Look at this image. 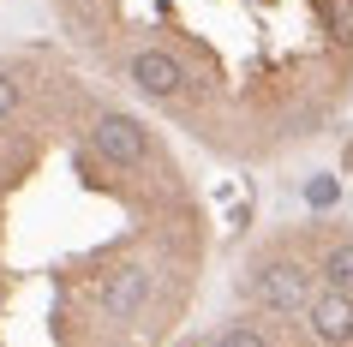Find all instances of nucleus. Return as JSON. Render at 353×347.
I'll return each instance as SVG.
<instances>
[{"label": "nucleus", "instance_id": "nucleus-7", "mask_svg": "<svg viewBox=\"0 0 353 347\" xmlns=\"http://www.w3.org/2000/svg\"><path fill=\"white\" fill-rule=\"evenodd\" d=\"M216 347H270L258 335V329H245V324H234V329H222V335H216Z\"/></svg>", "mask_w": 353, "mask_h": 347}, {"label": "nucleus", "instance_id": "nucleus-5", "mask_svg": "<svg viewBox=\"0 0 353 347\" xmlns=\"http://www.w3.org/2000/svg\"><path fill=\"white\" fill-rule=\"evenodd\" d=\"M102 317H132V311L150 299V264H120V270L102 281Z\"/></svg>", "mask_w": 353, "mask_h": 347}, {"label": "nucleus", "instance_id": "nucleus-2", "mask_svg": "<svg viewBox=\"0 0 353 347\" xmlns=\"http://www.w3.org/2000/svg\"><path fill=\"white\" fill-rule=\"evenodd\" d=\"M90 144H96V156L114 162V168H144L150 162V132L138 126L132 114H102L96 132H90Z\"/></svg>", "mask_w": 353, "mask_h": 347}, {"label": "nucleus", "instance_id": "nucleus-1", "mask_svg": "<svg viewBox=\"0 0 353 347\" xmlns=\"http://www.w3.org/2000/svg\"><path fill=\"white\" fill-rule=\"evenodd\" d=\"M245 293H252V306L294 317V311H305V299H312V281H305L299 264H263V270L252 275V288H245Z\"/></svg>", "mask_w": 353, "mask_h": 347}, {"label": "nucleus", "instance_id": "nucleus-8", "mask_svg": "<svg viewBox=\"0 0 353 347\" xmlns=\"http://www.w3.org/2000/svg\"><path fill=\"white\" fill-rule=\"evenodd\" d=\"M330 19H335V37L353 42V0H330Z\"/></svg>", "mask_w": 353, "mask_h": 347}, {"label": "nucleus", "instance_id": "nucleus-9", "mask_svg": "<svg viewBox=\"0 0 353 347\" xmlns=\"http://www.w3.org/2000/svg\"><path fill=\"white\" fill-rule=\"evenodd\" d=\"M12 108H19V84H12V72L0 66V120H6Z\"/></svg>", "mask_w": 353, "mask_h": 347}, {"label": "nucleus", "instance_id": "nucleus-3", "mask_svg": "<svg viewBox=\"0 0 353 347\" xmlns=\"http://www.w3.org/2000/svg\"><path fill=\"white\" fill-rule=\"evenodd\" d=\"M132 84L150 102H174V96L186 90V60L168 54V48H144V54H132Z\"/></svg>", "mask_w": 353, "mask_h": 347}, {"label": "nucleus", "instance_id": "nucleus-6", "mask_svg": "<svg viewBox=\"0 0 353 347\" xmlns=\"http://www.w3.org/2000/svg\"><path fill=\"white\" fill-rule=\"evenodd\" d=\"M323 275H330L335 293H353V239H341V246L323 257Z\"/></svg>", "mask_w": 353, "mask_h": 347}, {"label": "nucleus", "instance_id": "nucleus-4", "mask_svg": "<svg viewBox=\"0 0 353 347\" xmlns=\"http://www.w3.org/2000/svg\"><path fill=\"white\" fill-rule=\"evenodd\" d=\"M305 324H312V335L323 347H353V293H335V288L312 293L305 299Z\"/></svg>", "mask_w": 353, "mask_h": 347}]
</instances>
